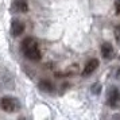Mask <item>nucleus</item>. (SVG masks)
<instances>
[{
  "mask_svg": "<svg viewBox=\"0 0 120 120\" xmlns=\"http://www.w3.org/2000/svg\"><path fill=\"white\" fill-rule=\"evenodd\" d=\"M20 49H22L23 55L30 61H41V58H42V53H41V49H39V45L31 37H27V38L23 39L22 45H20Z\"/></svg>",
  "mask_w": 120,
  "mask_h": 120,
  "instance_id": "nucleus-1",
  "label": "nucleus"
},
{
  "mask_svg": "<svg viewBox=\"0 0 120 120\" xmlns=\"http://www.w3.org/2000/svg\"><path fill=\"white\" fill-rule=\"evenodd\" d=\"M0 108L7 113H14V112H18L20 109V103L15 97L4 96V97L0 98Z\"/></svg>",
  "mask_w": 120,
  "mask_h": 120,
  "instance_id": "nucleus-2",
  "label": "nucleus"
},
{
  "mask_svg": "<svg viewBox=\"0 0 120 120\" xmlns=\"http://www.w3.org/2000/svg\"><path fill=\"white\" fill-rule=\"evenodd\" d=\"M108 105L112 108H116L120 105V90L117 88L112 86L108 92Z\"/></svg>",
  "mask_w": 120,
  "mask_h": 120,
  "instance_id": "nucleus-3",
  "label": "nucleus"
},
{
  "mask_svg": "<svg viewBox=\"0 0 120 120\" xmlns=\"http://www.w3.org/2000/svg\"><path fill=\"white\" fill-rule=\"evenodd\" d=\"M24 30H26V24H24V22H22V20H19V19H12L11 22V34L12 37H20L23 33H24Z\"/></svg>",
  "mask_w": 120,
  "mask_h": 120,
  "instance_id": "nucleus-4",
  "label": "nucleus"
},
{
  "mask_svg": "<svg viewBox=\"0 0 120 120\" xmlns=\"http://www.w3.org/2000/svg\"><path fill=\"white\" fill-rule=\"evenodd\" d=\"M98 65H100V61H98L97 58H90V60L85 64V68H84V70H82V77H89L90 74H93L94 71L97 70Z\"/></svg>",
  "mask_w": 120,
  "mask_h": 120,
  "instance_id": "nucleus-5",
  "label": "nucleus"
},
{
  "mask_svg": "<svg viewBox=\"0 0 120 120\" xmlns=\"http://www.w3.org/2000/svg\"><path fill=\"white\" fill-rule=\"evenodd\" d=\"M11 11L14 14H27L28 3L26 0H14L11 6Z\"/></svg>",
  "mask_w": 120,
  "mask_h": 120,
  "instance_id": "nucleus-6",
  "label": "nucleus"
},
{
  "mask_svg": "<svg viewBox=\"0 0 120 120\" xmlns=\"http://www.w3.org/2000/svg\"><path fill=\"white\" fill-rule=\"evenodd\" d=\"M100 51H101L103 58H105V60H112L113 55H115V49H113V46L109 43V42H104V43L101 45Z\"/></svg>",
  "mask_w": 120,
  "mask_h": 120,
  "instance_id": "nucleus-7",
  "label": "nucleus"
},
{
  "mask_svg": "<svg viewBox=\"0 0 120 120\" xmlns=\"http://www.w3.org/2000/svg\"><path fill=\"white\" fill-rule=\"evenodd\" d=\"M38 86L41 90L47 92V93H51L54 90V85H53V82L50 81V80H42V81H39Z\"/></svg>",
  "mask_w": 120,
  "mask_h": 120,
  "instance_id": "nucleus-8",
  "label": "nucleus"
},
{
  "mask_svg": "<svg viewBox=\"0 0 120 120\" xmlns=\"http://www.w3.org/2000/svg\"><path fill=\"white\" fill-rule=\"evenodd\" d=\"M77 71H78V65H71L70 68H69V70L65 71L64 74H61V76H71V74H76ZM61 78V77H60Z\"/></svg>",
  "mask_w": 120,
  "mask_h": 120,
  "instance_id": "nucleus-9",
  "label": "nucleus"
},
{
  "mask_svg": "<svg viewBox=\"0 0 120 120\" xmlns=\"http://www.w3.org/2000/svg\"><path fill=\"white\" fill-rule=\"evenodd\" d=\"M92 93L93 94H100L101 93V84L100 82H94L92 85Z\"/></svg>",
  "mask_w": 120,
  "mask_h": 120,
  "instance_id": "nucleus-10",
  "label": "nucleus"
},
{
  "mask_svg": "<svg viewBox=\"0 0 120 120\" xmlns=\"http://www.w3.org/2000/svg\"><path fill=\"white\" fill-rule=\"evenodd\" d=\"M115 39H116V42L120 43V24H117L116 27H115Z\"/></svg>",
  "mask_w": 120,
  "mask_h": 120,
  "instance_id": "nucleus-11",
  "label": "nucleus"
},
{
  "mask_svg": "<svg viewBox=\"0 0 120 120\" xmlns=\"http://www.w3.org/2000/svg\"><path fill=\"white\" fill-rule=\"evenodd\" d=\"M115 14L120 15V0H115Z\"/></svg>",
  "mask_w": 120,
  "mask_h": 120,
  "instance_id": "nucleus-12",
  "label": "nucleus"
},
{
  "mask_svg": "<svg viewBox=\"0 0 120 120\" xmlns=\"http://www.w3.org/2000/svg\"><path fill=\"white\" fill-rule=\"evenodd\" d=\"M116 78H120V68L116 70Z\"/></svg>",
  "mask_w": 120,
  "mask_h": 120,
  "instance_id": "nucleus-13",
  "label": "nucleus"
},
{
  "mask_svg": "<svg viewBox=\"0 0 120 120\" xmlns=\"http://www.w3.org/2000/svg\"><path fill=\"white\" fill-rule=\"evenodd\" d=\"M119 58H120V57H119Z\"/></svg>",
  "mask_w": 120,
  "mask_h": 120,
  "instance_id": "nucleus-14",
  "label": "nucleus"
}]
</instances>
